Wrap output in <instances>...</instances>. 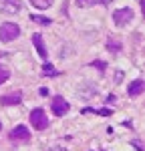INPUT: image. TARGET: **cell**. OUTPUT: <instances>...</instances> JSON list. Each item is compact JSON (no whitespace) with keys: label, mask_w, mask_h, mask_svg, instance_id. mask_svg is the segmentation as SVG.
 <instances>
[{"label":"cell","mask_w":145,"mask_h":151,"mask_svg":"<svg viewBox=\"0 0 145 151\" xmlns=\"http://www.w3.org/2000/svg\"><path fill=\"white\" fill-rule=\"evenodd\" d=\"M20 35V28H18V24L14 22H4L0 26V40L2 42H10L14 38H18Z\"/></svg>","instance_id":"6da1fadb"},{"label":"cell","mask_w":145,"mask_h":151,"mask_svg":"<svg viewBox=\"0 0 145 151\" xmlns=\"http://www.w3.org/2000/svg\"><path fill=\"white\" fill-rule=\"evenodd\" d=\"M30 123H32V127L38 129V131L47 129V127H48L47 113H45L42 109H32V111H30Z\"/></svg>","instance_id":"7a4b0ae2"},{"label":"cell","mask_w":145,"mask_h":151,"mask_svg":"<svg viewBox=\"0 0 145 151\" xmlns=\"http://www.w3.org/2000/svg\"><path fill=\"white\" fill-rule=\"evenodd\" d=\"M8 139H10L12 143H26V141H30V131L24 127V125H18V127H14L10 131Z\"/></svg>","instance_id":"3957f363"},{"label":"cell","mask_w":145,"mask_h":151,"mask_svg":"<svg viewBox=\"0 0 145 151\" xmlns=\"http://www.w3.org/2000/svg\"><path fill=\"white\" fill-rule=\"evenodd\" d=\"M113 20H115L117 26H125L127 22L133 20V10L131 8H119V10L113 12Z\"/></svg>","instance_id":"277c9868"},{"label":"cell","mask_w":145,"mask_h":151,"mask_svg":"<svg viewBox=\"0 0 145 151\" xmlns=\"http://www.w3.org/2000/svg\"><path fill=\"white\" fill-rule=\"evenodd\" d=\"M50 109H52V113H55L57 117H62L67 111H69V103L65 101V97H60V95H59V97H55V99H52Z\"/></svg>","instance_id":"5b68a950"},{"label":"cell","mask_w":145,"mask_h":151,"mask_svg":"<svg viewBox=\"0 0 145 151\" xmlns=\"http://www.w3.org/2000/svg\"><path fill=\"white\" fill-rule=\"evenodd\" d=\"M0 10L4 14H16L20 10V0H0Z\"/></svg>","instance_id":"8992f818"},{"label":"cell","mask_w":145,"mask_h":151,"mask_svg":"<svg viewBox=\"0 0 145 151\" xmlns=\"http://www.w3.org/2000/svg\"><path fill=\"white\" fill-rule=\"evenodd\" d=\"M30 38H32V45H34L36 52H38V57H40V58H47L48 55H47V48H45V40H42V36L38 35V32H34Z\"/></svg>","instance_id":"52a82bcc"},{"label":"cell","mask_w":145,"mask_h":151,"mask_svg":"<svg viewBox=\"0 0 145 151\" xmlns=\"http://www.w3.org/2000/svg\"><path fill=\"white\" fill-rule=\"evenodd\" d=\"M143 91H145V83L141 81V79L129 83V87H127V95H129V97H139Z\"/></svg>","instance_id":"ba28073f"},{"label":"cell","mask_w":145,"mask_h":151,"mask_svg":"<svg viewBox=\"0 0 145 151\" xmlns=\"http://www.w3.org/2000/svg\"><path fill=\"white\" fill-rule=\"evenodd\" d=\"M22 101V93H10L0 97V105H18Z\"/></svg>","instance_id":"9c48e42d"},{"label":"cell","mask_w":145,"mask_h":151,"mask_svg":"<svg viewBox=\"0 0 145 151\" xmlns=\"http://www.w3.org/2000/svg\"><path fill=\"white\" fill-rule=\"evenodd\" d=\"M75 4L79 8H91V6H97V4H107V0H75Z\"/></svg>","instance_id":"30bf717a"},{"label":"cell","mask_w":145,"mask_h":151,"mask_svg":"<svg viewBox=\"0 0 145 151\" xmlns=\"http://www.w3.org/2000/svg\"><path fill=\"white\" fill-rule=\"evenodd\" d=\"M52 2H55V0H30V4H32L34 8H38V10H47V8H50Z\"/></svg>","instance_id":"8fae6325"},{"label":"cell","mask_w":145,"mask_h":151,"mask_svg":"<svg viewBox=\"0 0 145 151\" xmlns=\"http://www.w3.org/2000/svg\"><path fill=\"white\" fill-rule=\"evenodd\" d=\"M55 75H59V70H55V67H52L50 63H45V67H42V77H55Z\"/></svg>","instance_id":"7c38bea8"},{"label":"cell","mask_w":145,"mask_h":151,"mask_svg":"<svg viewBox=\"0 0 145 151\" xmlns=\"http://www.w3.org/2000/svg\"><path fill=\"white\" fill-rule=\"evenodd\" d=\"M30 20L36 22V24H40V26H48V24H50V18H47V16H38V14H32Z\"/></svg>","instance_id":"4fadbf2b"},{"label":"cell","mask_w":145,"mask_h":151,"mask_svg":"<svg viewBox=\"0 0 145 151\" xmlns=\"http://www.w3.org/2000/svg\"><path fill=\"white\" fill-rule=\"evenodd\" d=\"M8 79H10V70L6 69V67H2V65H0V85H2V83H6Z\"/></svg>","instance_id":"5bb4252c"},{"label":"cell","mask_w":145,"mask_h":151,"mask_svg":"<svg viewBox=\"0 0 145 151\" xmlns=\"http://www.w3.org/2000/svg\"><path fill=\"white\" fill-rule=\"evenodd\" d=\"M107 48H109V50H115V52H119V50H121V42H119V40H113V38H109V40H107Z\"/></svg>","instance_id":"9a60e30c"},{"label":"cell","mask_w":145,"mask_h":151,"mask_svg":"<svg viewBox=\"0 0 145 151\" xmlns=\"http://www.w3.org/2000/svg\"><path fill=\"white\" fill-rule=\"evenodd\" d=\"M93 67H99V69H105V63H101V60H95V63H93Z\"/></svg>","instance_id":"2e32d148"}]
</instances>
